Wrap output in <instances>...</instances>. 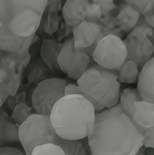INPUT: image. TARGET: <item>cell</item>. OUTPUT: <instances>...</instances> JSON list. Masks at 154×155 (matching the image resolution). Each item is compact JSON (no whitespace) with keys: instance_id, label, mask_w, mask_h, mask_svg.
I'll list each match as a JSON object with an SVG mask.
<instances>
[{"instance_id":"1","label":"cell","mask_w":154,"mask_h":155,"mask_svg":"<svg viewBox=\"0 0 154 155\" xmlns=\"http://www.w3.org/2000/svg\"><path fill=\"white\" fill-rule=\"evenodd\" d=\"M87 140L92 155H136L143 147L144 136L119 103L97 112L94 128Z\"/></svg>"},{"instance_id":"2","label":"cell","mask_w":154,"mask_h":155,"mask_svg":"<svg viewBox=\"0 0 154 155\" xmlns=\"http://www.w3.org/2000/svg\"><path fill=\"white\" fill-rule=\"evenodd\" d=\"M93 105L81 95H65L54 106L50 120L63 140H82L93 130L96 120Z\"/></svg>"},{"instance_id":"3","label":"cell","mask_w":154,"mask_h":155,"mask_svg":"<svg viewBox=\"0 0 154 155\" xmlns=\"http://www.w3.org/2000/svg\"><path fill=\"white\" fill-rule=\"evenodd\" d=\"M77 85L86 94V99L93 105L97 112L120 103L121 85L118 82V73L104 69L93 61L77 79Z\"/></svg>"},{"instance_id":"4","label":"cell","mask_w":154,"mask_h":155,"mask_svg":"<svg viewBox=\"0 0 154 155\" xmlns=\"http://www.w3.org/2000/svg\"><path fill=\"white\" fill-rule=\"evenodd\" d=\"M47 3V0H0V22L18 37L36 35Z\"/></svg>"},{"instance_id":"5","label":"cell","mask_w":154,"mask_h":155,"mask_svg":"<svg viewBox=\"0 0 154 155\" xmlns=\"http://www.w3.org/2000/svg\"><path fill=\"white\" fill-rule=\"evenodd\" d=\"M19 142L26 155H31L34 148L44 143H54L68 153L77 145V140H66L59 137L50 120V116L34 113L19 125Z\"/></svg>"},{"instance_id":"6","label":"cell","mask_w":154,"mask_h":155,"mask_svg":"<svg viewBox=\"0 0 154 155\" xmlns=\"http://www.w3.org/2000/svg\"><path fill=\"white\" fill-rule=\"evenodd\" d=\"M127 49V60L136 64L141 70L154 57V29L144 20H139L137 26L124 40Z\"/></svg>"},{"instance_id":"7","label":"cell","mask_w":154,"mask_h":155,"mask_svg":"<svg viewBox=\"0 0 154 155\" xmlns=\"http://www.w3.org/2000/svg\"><path fill=\"white\" fill-rule=\"evenodd\" d=\"M92 59L104 69L118 73L127 60V49L124 41L115 34L104 36L96 45Z\"/></svg>"},{"instance_id":"8","label":"cell","mask_w":154,"mask_h":155,"mask_svg":"<svg viewBox=\"0 0 154 155\" xmlns=\"http://www.w3.org/2000/svg\"><path fill=\"white\" fill-rule=\"evenodd\" d=\"M67 81L59 78H51L37 84L31 96V103L36 114L50 116L57 101L65 96Z\"/></svg>"},{"instance_id":"9","label":"cell","mask_w":154,"mask_h":155,"mask_svg":"<svg viewBox=\"0 0 154 155\" xmlns=\"http://www.w3.org/2000/svg\"><path fill=\"white\" fill-rule=\"evenodd\" d=\"M92 62V57L83 50L74 48V38L69 37L62 44L58 58L59 69L68 78L77 80Z\"/></svg>"},{"instance_id":"10","label":"cell","mask_w":154,"mask_h":155,"mask_svg":"<svg viewBox=\"0 0 154 155\" xmlns=\"http://www.w3.org/2000/svg\"><path fill=\"white\" fill-rule=\"evenodd\" d=\"M74 44L77 50H83L92 57L97 42L104 36L102 27L94 21H83L77 27H74Z\"/></svg>"},{"instance_id":"11","label":"cell","mask_w":154,"mask_h":155,"mask_svg":"<svg viewBox=\"0 0 154 155\" xmlns=\"http://www.w3.org/2000/svg\"><path fill=\"white\" fill-rule=\"evenodd\" d=\"M35 37L36 35L27 38L18 37L11 32L6 26L2 24L0 28V51L21 54L25 51H29Z\"/></svg>"},{"instance_id":"12","label":"cell","mask_w":154,"mask_h":155,"mask_svg":"<svg viewBox=\"0 0 154 155\" xmlns=\"http://www.w3.org/2000/svg\"><path fill=\"white\" fill-rule=\"evenodd\" d=\"M137 89L143 100L154 104V57L140 70Z\"/></svg>"},{"instance_id":"13","label":"cell","mask_w":154,"mask_h":155,"mask_svg":"<svg viewBox=\"0 0 154 155\" xmlns=\"http://www.w3.org/2000/svg\"><path fill=\"white\" fill-rule=\"evenodd\" d=\"M88 1L68 0L63 8V17L66 24L76 27L87 20Z\"/></svg>"},{"instance_id":"14","label":"cell","mask_w":154,"mask_h":155,"mask_svg":"<svg viewBox=\"0 0 154 155\" xmlns=\"http://www.w3.org/2000/svg\"><path fill=\"white\" fill-rule=\"evenodd\" d=\"M18 130L19 126L12 120V117L0 108V148L13 147L12 144L18 143Z\"/></svg>"},{"instance_id":"15","label":"cell","mask_w":154,"mask_h":155,"mask_svg":"<svg viewBox=\"0 0 154 155\" xmlns=\"http://www.w3.org/2000/svg\"><path fill=\"white\" fill-rule=\"evenodd\" d=\"M132 120L137 125L144 129L154 126V104L144 100L137 101Z\"/></svg>"},{"instance_id":"16","label":"cell","mask_w":154,"mask_h":155,"mask_svg":"<svg viewBox=\"0 0 154 155\" xmlns=\"http://www.w3.org/2000/svg\"><path fill=\"white\" fill-rule=\"evenodd\" d=\"M62 47V44H59L54 40L44 39L42 42L40 54L42 60L46 65L54 72H58L59 69L58 64L59 52Z\"/></svg>"},{"instance_id":"17","label":"cell","mask_w":154,"mask_h":155,"mask_svg":"<svg viewBox=\"0 0 154 155\" xmlns=\"http://www.w3.org/2000/svg\"><path fill=\"white\" fill-rule=\"evenodd\" d=\"M121 7L118 15V21L123 30L127 32H130L139 22L140 15L131 6L125 3Z\"/></svg>"},{"instance_id":"18","label":"cell","mask_w":154,"mask_h":155,"mask_svg":"<svg viewBox=\"0 0 154 155\" xmlns=\"http://www.w3.org/2000/svg\"><path fill=\"white\" fill-rule=\"evenodd\" d=\"M140 101H143V98L137 87H126L120 93V105L131 118L135 110V103Z\"/></svg>"},{"instance_id":"19","label":"cell","mask_w":154,"mask_h":155,"mask_svg":"<svg viewBox=\"0 0 154 155\" xmlns=\"http://www.w3.org/2000/svg\"><path fill=\"white\" fill-rule=\"evenodd\" d=\"M139 73L140 69L135 63L126 60L118 72V82L120 84H135L138 82Z\"/></svg>"},{"instance_id":"20","label":"cell","mask_w":154,"mask_h":155,"mask_svg":"<svg viewBox=\"0 0 154 155\" xmlns=\"http://www.w3.org/2000/svg\"><path fill=\"white\" fill-rule=\"evenodd\" d=\"M21 81V74H14L9 75L6 80L0 84V89L6 93L8 96L13 97L17 94Z\"/></svg>"},{"instance_id":"21","label":"cell","mask_w":154,"mask_h":155,"mask_svg":"<svg viewBox=\"0 0 154 155\" xmlns=\"http://www.w3.org/2000/svg\"><path fill=\"white\" fill-rule=\"evenodd\" d=\"M32 109L25 103H19L15 107L12 111V119L19 126L25 122L30 116L33 115Z\"/></svg>"},{"instance_id":"22","label":"cell","mask_w":154,"mask_h":155,"mask_svg":"<svg viewBox=\"0 0 154 155\" xmlns=\"http://www.w3.org/2000/svg\"><path fill=\"white\" fill-rule=\"evenodd\" d=\"M31 155H66L61 147L54 143H44L34 148Z\"/></svg>"},{"instance_id":"23","label":"cell","mask_w":154,"mask_h":155,"mask_svg":"<svg viewBox=\"0 0 154 155\" xmlns=\"http://www.w3.org/2000/svg\"><path fill=\"white\" fill-rule=\"evenodd\" d=\"M125 3L142 16H144L147 12L154 8V0H130L125 1Z\"/></svg>"},{"instance_id":"24","label":"cell","mask_w":154,"mask_h":155,"mask_svg":"<svg viewBox=\"0 0 154 155\" xmlns=\"http://www.w3.org/2000/svg\"><path fill=\"white\" fill-rule=\"evenodd\" d=\"M141 130L144 136L143 147L146 149H154V126L148 129H144L141 127Z\"/></svg>"},{"instance_id":"25","label":"cell","mask_w":154,"mask_h":155,"mask_svg":"<svg viewBox=\"0 0 154 155\" xmlns=\"http://www.w3.org/2000/svg\"><path fill=\"white\" fill-rule=\"evenodd\" d=\"M0 155H26V153L16 147H1Z\"/></svg>"},{"instance_id":"26","label":"cell","mask_w":154,"mask_h":155,"mask_svg":"<svg viewBox=\"0 0 154 155\" xmlns=\"http://www.w3.org/2000/svg\"><path fill=\"white\" fill-rule=\"evenodd\" d=\"M9 75L11 74H9L8 73L5 69H3L2 67H0V84H2V83H3L4 81L6 80Z\"/></svg>"},{"instance_id":"27","label":"cell","mask_w":154,"mask_h":155,"mask_svg":"<svg viewBox=\"0 0 154 155\" xmlns=\"http://www.w3.org/2000/svg\"><path fill=\"white\" fill-rule=\"evenodd\" d=\"M8 94L6 93H4L3 91L0 89V108L3 106V104L4 103V101H6L7 98H8Z\"/></svg>"},{"instance_id":"28","label":"cell","mask_w":154,"mask_h":155,"mask_svg":"<svg viewBox=\"0 0 154 155\" xmlns=\"http://www.w3.org/2000/svg\"><path fill=\"white\" fill-rule=\"evenodd\" d=\"M136 155H146L145 148H144V147H142V148L139 149V151L138 152V153H137Z\"/></svg>"},{"instance_id":"29","label":"cell","mask_w":154,"mask_h":155,"mask_svg":"<svg viewBox=\"0 0 154 155\" xmlns=\"http://www.w3.org/2000/svg\"><path fill=\"white\" fill-rule=\"evenodd\" d=\"M145 153L147 154L148 153V155H154V149H149L148 151H147L145 149Z\"/></svg>"},{"instance_id":"30","label":"cell","mask_w":154,"mask_h":155,"mask_svg":"<svg viewBox=\"0 0 154 155\" xmlns=\"http://www.w3.org/2000/svg\"><path fill=\"white\" fill-rule=\"evenodd\" d=\"M90 155H92V153H91V154H90Z\"/></svg>"},{"instance_id":"31","label":"cell","mask_w":154,"mask_h":155,"mask_svg":"<svg viewBox=\"0 0 154 155\" xmlns=\"http://www.w3.org/2000/svg\"><path fill=\"white\" fill-rule=\"evenodd\" d=\"M0 58H1V55H0Z\"/></svg>"}]
</instances>
